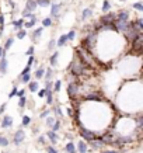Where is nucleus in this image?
<instances>
[{
    "mask_svg": "<svg viewBox=\"0 0 143 153\" xmlns=\"http://www.w3.org/2000/svg\"><path fill=\"white\" fill-rule=\"evenodd\" d=\"M68 70H69V73L72 75V77H76V79H77V77H83V79H84V76H88V75H90V68H88L84 62H81L77 56H75L73 60L70 62Z\"/></svg>",
    "mask_w": 143,
    "mask_h": 153,
    "instance_id": "1",
    "label": "nucleus"
},
{
    "mask_svg": "<svg viewBox=\"0 0 143 153\" xmlns=\"http://www.w3.org/2000/svg\"><path fill=\"white\" fill-rule=\"evenodd\" d=\"M97 42H98V32H96V31L93 29V31H90V32L86 34V37H84L83 41H81L80 47L83 48V49H86V51L93 53V51L97 47Z\"/></svg>",
    "mask_w": 143,
    "mask_h": 153,
    "instance_id": "2",
    "label": "nucleus"
},
{
    "mask_svg": "<svg viewBox=\"0 0 143 153\" xmlns=\"http://www.w3.org/2000/svg\"><path fill=\"white\" fill-rule=\"evenodd\" d=\"M66 91H68L69 98H72V100L81 98V83L77 82V80L70 82L69 83V86H68V88H66Z\"/></svg>",
    "mask_w": 143,
    "mask_h": 153,
    "instance_id": "3",
    "label": "nucleus"
},
{
    "mask_svg": "<svg viewBox=\"0 0 143 153\" xmlns=\"http://www.w3.org/2000/svg\"><path fill=\"white\" fill-rule=\"evenodd\" d=\"M122 35L125 37L126 41L131 44V42H133L135 40H136L137 37L142 35V31H140V29H137L136 27H135V25L132 24V21H129V28L126 29V31L124 32V34H122Z\"/></svg>",
    "mask_w": 143,
    "mask_h": 153,
    "instance_id": "4",
    "label": "nucleus"
},
{
    "mask_svg": "<svg viewBox=\"0 0 143 153\" xmlns=\"http://www.w3.org/2000/svg\"><path fill=\"white\" fill-rule=\"evenodd\" d=\"M83 100L81 101H96V103H104L105 100V97L103 96V93H100V91H97V90H93V91H90V93H86V94L81 97Z\"/></svg>",
    "mask_w": 143,
    "mask_h": 153,
    "instance_id": "5",
    "label": "nucleus"
},
{
    "mask_svg": "<svg viewBox=\"0 0 143 153\" xmlns=\"http://www.w3.org/2000/svg\"><path fill=\"white\" fill-rule=\"evenodd\" d=\"M79 132H80V136L83 138V141L88 142V143L91 141H94L96 138H98L97 132H94V131H91V129H87L84 126H80V128H79Z\"/></svg>",
    "mask_w": 143,
    "mask_h": 153,
    "instance_id": "6",
    "label": "nucleus"
},
{
    "mask_svg": "<svg viewBox=\"0 0 143 153\" xmlns=\"http://www.w3.org/2000/svg\"><path fill=\"white\" fill-rule=\"evenodd\" d=\"M115 20H116V13L108 11V13H104L103 16L98 18V23L100 24H114Z\"/></svg>",
    "mask_w": 143,
    "mask_h": 153,
    "instance_id": "7",
    "label": "nucleus"
},
{
    "mask_svg": "<svg viewBox=\"0 0 143 153\" xmlns=\"http://www.w3.org/2000/svg\"><path fill=\"white\" fill-rule=\"evenodd\" d=\"M132 45V52L136 53V55H140L143 51V34L140 37H137L133 42H131Z\"/></svg>",
    "mask_w": 143,
    "mask_h": 153,
    "instance_id": "8",
    "label": "nucleus"
},
{
    "mask_svg": "<svg viewBox=\"0 0 143 153\" xmlns=\"http://www.w3.org/2000/svg\"><path fill=\"white\" fill-rule=\"evenodd\" d=\"M24 139H25V132H24L23 129H18L17 132L14 134V136H13V143H14L16 146H20L24 142Z\"/></svg>",
    "mask_w": 143,
    "mask_h": 153,
    "instance_id": "9",
    "label": "nucleus"
},
{
    "mask_svg": "<svg viewBox=\"0 0 143 153\" xmlns=\"http://www.w3.org/2000/svg\"><path fill=\"white\" fill-rule=\"evenodd\" d=\"M60 9H62V4L60 3H52L51 4V18H57L60 17Z\"/></svg>",
    "mask_w": 143,
    "mask_h": 153,
    "instance_id": "10",
    "label": "nucleus"
},
{
    "mask_svg": "<svg viewBox=\"0 0 143 153\" xmlns=\"http://www.w3.org/2000/svg\"><path fill=\"white\" fill-rule=\"evenodd\" d=\"M0 126H1L3 129H10L13 126V117L11 115H4L3 119H1V122H0Z\"/></svg>",
    "mask_w": 143,
    "mask_h": 153,
    "instance_id": "11",
    "label": "nucleus"
},
{
    "mask_svg": "<svg viewBox=\"0 0 143 153\" xmlns=\"http://www.w3.org/2000/svg\"><path fill=\"white\" fill-rule=\"evenodd\" d=\"M116 20L118 21H131V13L128 10H119L116 13Z\"/></svg>",
    "mask_w": 143,
    "mask_h": 153,
    "instance_id": "12",
    "label": "nucleus"
},
{
    "mask_svg": "<svg viewBox=\"0 0 143 153\" xmlns=\"http://www.w3.org/2000/svg\"><path fill=\"white\" fill-rule=\"evenodd\" d=\"M42 32H44V27L41 25V27H38V28H35L32 32H31V41L32 42H37L38 40H40V37L42 35Z\"/></svg>",
    "mask_w": 143,
    "mask_h": 153,
    "instance_id": "13",
    "label": "nucleus"
},
{
    "mask_svg": "<svg viewBox=\"0 0 143 153\" xmlns=\"http://www.w3.org/2000/svg\"><path fill=\"white\" fill-rule=\"evenodd\" d=\"M7 66H9V60L6 56H1L0 58V73L1 75H6L7 73Z\"/></svg>",
    "mask_w": 143,
    "mask_h": 153,
    "instance_id": "14",
    "label": "nucleus"
},
{
    "mask_svg": "<svg viewBox=\"0 0 143 153\" xmlns=\"http://www.w3.org/2000/svg\"><path fill=\"white\" fill-rule=\"evenodd\" d=\"M46 139H49L52 145H56L57 139H59V135H57V132H53V131H48V132H46Z\"/></svg>",
    "mask_w": 143,
    "mask_h": 153,
    "instance_id": "15",
    "label": "nucleus"
},
{
    "mask_svg": "<svg viewBox=\"0 0 143 153\" xmlns=\"http://www.w3.org/2000/svg\"><path fill=\"white\" fill-rule=\"evenodd\" d=\"M90 145H91V147L94 149V150H96V149H101L103 146H105L103 139H101V136H98V138H96L94 141H91L90 142Z\"/></svg>",
    "mask_w": 143,
    "mask_h": 153,
    "instance_id": "16",
    "label": "nucleus"
},
{
    "mask_svg": "<svg viewBox=\"0 0 143 153\" xmlns=\"http://www.w3.org/2000/svg\"><path fill=\"white\" fill-rule=\"evenodd\" d=\"M37 9H38V6H37L35 0H25V10H28V11L34 13Z\"/></svg>",
    "mask_w": 143,
    "mask_h": 153,
    "instance_id": "17",
    "label": "nucleus"
},
{
    "mask_svg": "<svg viewBox=\"0 0 143 153\" xmlns=\"http://www.w3.org/2000/svg\"><path fill=\"white\" fill-rule=\"evenodd\" d=\"M24 23H25V18H18V20H14V21H11V25L14 27V29L16 31H18V29H21L24 27Z\"/></svg>",
    "mask_w": 143,
    "mask_h": 153,
    "instance_id": "18",
    "label": "nucleus"
},
{
    "mask_svg": "<svg viewBox=\"0 0 143 153\" xmlns=\"http://www.w3.org/2000/svg\"><path fill=\"white\" fill-rule=\"evenodd\" d=\"M44 75H45V68H44V66H38L37 70H35V73H34L35 80H41V79L44 77Z\"/></svg>",
    "mask_w": 143,
    "mask_h": 153,
    "instance_id": "19",
    "label": "nucleus"
},
{
    "mask_svg": "<svg viewBox=\"0 0 143 153\" xmlns=\"http://www.w3.org/2000/svg\"><path fill=\"white\" fill-rule=\"evenodd\" d=\"M79 153H87V150H88V145H87V142L84 141H80L79 143H77V149H76Z\"/></svg>",
    "mask_w": 143,
    "mask_h": 153,
    "instance_id": "20",
    "label": "nucleus"
},
{
    "mask_svg": "<svg viewBox=\"0 0 143 153\" xmlns=\"http://www.w3.org/2000/svg\"><path fill=\"white\" fill-rule=\"evenodd\" d=\"M38 88H40V83H38V80H31V82L28 83V91H31V93H37Z\"/></svg>",
    "mask_w": 143,
    "mask_h": 153,
    "instance_id": "21",
    "label": "nucleus"
},
{
    "mask_svg": "<svg viewBox=\"0 0 143 153\" xmlns=\"http://www.w3.org/2000/svg\"><path fill=\"white\" fill-rule=\"evenodd\" d=\"M59 55L60 53L57 52V51H55V52L51 55V58H49V63H51L52 68H55V66H57V60H59Z\"/></svg>",
    "mask_w": 143,
    "mask_h": 153,
    "instance_id": "22",
    "label": "nucleus"
},
{
    "mask_svg": "<svg viewBox=\"0 0 143 153\" xmlns=\"http://www.w3.org/2000/svg\"><path fill=\"white\" fill-rule=\"evenodd\" d=\"M91 16H93L91 7H87V9H84L83 13H81V21H87V20L91 17Z\"/></svg>",
    "mask_w": 143,
    "mask_h": 153,
    "instance_id": "23",
    "label": "nucleus"
},
{
    "mask_svg": "<svg viewBox=\"0 0 143 153\" xmlns=\"http://www.w3.org/2000/svg\"><path fill=\"white\" fill-rule=\"evenodd\" d=\"M68 35L66 34H62V35L59 37V40L56 41V47H59V48H62V47H65V45H68Z\"/></svg>",
    "mask_w": 143,
    "mask_h": 153,
    "instance_id": "24",
    "label": "nucleus"
},
{
    "mask_svg": "<svg viewBox=\"0 0 143 153\" xmlns=\"http://www.w3.org/2000/svg\"><path fill=\"white\" fill-rule=\"evenodd\" d=\"M27 103H28V100H27V97L25 96H23V97H18V108H20V112L23 114V110L27 107Z\"/></svg>",
    "mask_w": 143,
    "mask_h": 153,
    "instance_id": "25",
    "label": "nucleus"
},
{
    "mask_svg": "<svg viewBox=\"0 0 143 153\" xmlns=\"http://www.w3.org/2000/svg\"><path fill=\"white\" fill-rule=\"evenodd\" d=\"M13 44H14V38H13V37H9V38L6 40V42H4V47H3L4 53H7V51L13 47Z\"/></svg>",
    "mask_w": 143,
    "mask_h": 153,
    "instance_id": "26",
    "label": "nucleus"
},
{
    "mask_svg": "<svg viewBox=\"0 0 143 153\" xmlns=\"http://www.w3.org/2000/svg\"><path fill=\"white\" fill-rule=\"evenodd\" d=\"M65 152L66 153H76L77 152V150H76V145L73 143V142L66 143V145H65Z\"/></svg>",
    "mask_w": 143,
    "mask_h": 153,
    "instance_id": "27",
    "label": "nucleus"
},
{
    "mask_svg": "<svg viewBox=\"0 0 143 153\" xmlns=\"http://www.w3.org/2000/svg\"><path fill=\"white\" fill-rule=\"evenodd\" d=\"M45 97H46V104L48 106H52L53 104V91L52 90H46V94H45Z\"/></svg>",
    "mask_w": 143,
    "mask_h": 153,
    "instance_id": "28",
    "label": "nucleus"
},
{
    "mask_svg": "<svg viewBox=\"0 0 143 153\" xmlns=\"http://www.w3.org/2000/svg\"><path fill=\"white\" fill-rule=\"evenodd\" d=\"M53 75H55V72H53V68H48V69H45V75H44V79H45V80H52V79H53Z\"/></svg>",
    "mask_w": 143,
    "mask_h": 153,
    "instance_id": "29",
    "label": "nucleus"
},
{
    "mask_svg": "<svg viewBox=\"0 0 143 153\" xmlns=\"http://www.w3.org/2000/svg\"><path fill=\"white\" fill-rule=\"evenodd\" d=\"M35 24H37V18H32V20H28V21H25L24 23V29H31L35 27Z\"/></svg>",
    "mask_w": 143,
    "mask_h": 153,
    "instance_id": "30",
    "label": "nucleus"
},
{
    "mask_svg": "<svg viewBox=\"0 0 143 153\" xmlns=\"http://www.w3.org/2000/svg\"><path fill=\"white\" fill-rule=\"evenodd\" d=\"M60 90H62V80H55L53 82V86H52V91L59 93Z\"/></svg>",
    "mask_w": 143,
    "mask_h": 153,
    "instance_id": "31",
    "label": "nucleus"
},
{
    "mask_svg": "<svg viewBox=\"0 0 143 153\" xmlns=\"http://www.w3.org/2000/svg\"><path fill=\"white\" fill-rule=\"evenodd\" d=\"M52 111H53V115L57 117L59 119L63 117V112H62V110H60V107H59V106H55L53 108H52Z\"/></svg>",
    "mask_w": 143,
    "mask_h": 153,
    "instance_id": "32",
    "label": "nucleus"
},
{
    "mask_svg": "<svg viewBox=\"0 0 143 153\" xmlns=\"http://www.w3.org/2000/svg\"><path fill=\"white\" fill-rule=\"evenodd\" d=\"M132 24H133L137 29H140L143 32V18H136L135 21H132Z\"/></svg>",
    "mask_w": 143,
    "mask_h": 153,
    "instance_id": "33",
    "label": "nucleus"
},
{
    "mask_svg": "<svg viewBox=\"0 0 143 153\" xmlns=\"http://www.w3.org/2000/svg\"><path fill=\"white\" fill-rule=\"evenodd\" d=\"M41 23H42V27H44V28H48V27H51L52 24H53V20H52L51 17H45Z\"/></svg>",
    "mask_w": 143,
    "mask_h": 153,
    "instance_id": "34",
    "label": "nucleus"
},
{
    "mask_svg": "<svg viewBox=\"0 0 143 153\" xmlns=\"http://www.w3.org/2000/svg\"><path fill=\"white\" fill-rule=\"evenodd\" d=\"M38 7H48L51 6V0H35Z\"/></svg>",
    "mask_w": 143,
    "mask_h": 153,
    "instance_id": "35",
    "label": "nucleus"
},
{
    "mask_svg": "<svg viewBox=\"0 0 143 153\" xmlns=\"http://www.w3.org/2000/svg\"><path fill=\"white\" fill-rule=\"evenodd\" d=\"M27 29H24V28H21V29H18L17 31V34H16V37H17V40H24L25 37H27Z\"/></svg>",
    "mask_w": 143,
    "mask_h": 153,
    "instance_id": "36",
    "label": "nucleus"
},
{
    "mask_svg": "<svg viewBox=\"0 0 143 153\" xmlns=\"http://www.w3.org/2000/svg\"><path fill=\"white\" fill-rule=\"evenodd\" d=\"M101 10H103L104 13L111 11V3H109V0H104V1H103V7H101Z\"/></svg>",
    "mask_w": 143,
    "mask_h": 153,
    "instance_id": "37",
    "label": "nucleus"
},
{
    "mask_svg": "<svg viewBox=\"0 0 143 153\" xmlns=\"http://www.w3.org/2000/svg\"><path fill=\"white\" fill-rule=\"evenodd\" d=\"M60 126H62V124H60V119H55L53 125L51 126V131H53V132H57V131L60 129Z\"/></svg>",
    "mask_w": 143,
    "mask_h": 153,
    "instance_id": "38",
    "label": "nucleus"
},
{
    "mask_svg": "<svg viewBox=\"0 0 143 153\" xmlns=\"http://www.w3.org/2000/svg\"><path fill=\"white\" fill-rule=\"evenodd\" d=\"M132 9H135L136 11H143V3L142 1H136L132 4Z\"/></svg>",
    "mask_w": 143,
    "mask_h": 153,
    "instance_id": "39",
    "label": "nucleus"
},
{
    "mask_svg": "<svg viewBox=\"0 0 143 153\" xmlns=\"http://www.w3.org/2000/svg\"><path fill=\"white\" fill-rule=\"evenodd\" d=\"M0 146L1 147L9 146V139H7L4 135H0Z\"/></svg>",
    "mask_w": 143,
    "mask_h": 153,
    "instance_id": "40",
    "label": "nucleus"
},
{
    "mask_svg": "<svg viewBox=\"0 0 143 153\" xmlns=\"http://www.w3.org/2000/svg\"><path fill=\"white\" fill-rule=\"evenodd\" d=\"M66 35H68V41L69 42H70V41H75V40H76V31H75V29H70Z\"/></svg>",
    "mask_w": 143,
    "mask_h": 153,
    "instance_id": "41",
    "label": "nucleus"
},
{
    "mask_svg": "<svg viewBox=\"0 0 143 153\" xmlns=\"http://www.w3.org/2000/svg\"><path fill=\"white\" fill-rule=\"evenodd\" d=\"M29 124H31V117L23 115V122H21V125H23V126H28Z\"/></svg>",
    "mask_w": 143,
    "mask_h": 153,
    "instance_id": "42",
    "label": "nucleus"
},
{
    "mask_svg": "<svg viewBox=\"0 0 143 153\" xmlns=\"http://www.w3.org/2000/svg\"><path fill=\"white\" fill-rule=\"evenodd\" d=\"M51 114H52V110H49V108H45V110H44V111L40 114V118H46V117H49Z\"/></svg>",
    "mask_w": 143,
    "mask_h": 153,
    "instance_id": "43",
    "label": "nucleus"
},
{
    "mask_svg": "<svg viewBox=\"0 0 143 153\" xmlns=\"http://www.w3.org/2000/svg\"><path fill=\"white\" fill-rule=\"evenodd\" d=\"M56 47V40H49V42H48V51H53V48Z\"/></svg>",
    "mask_w": 143,
    "mask_h": 153,
    "instance_id": "44",
    "label": "nucleus"
},
{
    "mask_svg": "<svg viewBox=\"0 0 143 153\" xmlns=\"http://www.w3.org/2000/svg\"><path fill=\"white\" fill-rule=\"evenodd\" d=\"M37 142H38L40 145H42V146H45V145H46V136L40 135V136H38V139H37Z\"/></svg>",
    "mask_w": 143,
    "mask_h": 153,
    "instance_id": "45",
    "label": "nucleus"
},
{
    "mask_svg": "<svg viewBox=\"0 0 143 153\" xmlns=\"http://www.w3.org/2000/svg\"><path fill=\"white\" fill-rule=\"evenodd\" d=\"M17 91H18L17 86H13L11 91H10V94H9V98H14V97H16V96H17Z\"/></svg>",
    "mask_w": 143,
    "mask_h": 153,
    "instance_id": "46",
    "label": "nucleus"
},
{
    "mask_svg": "<svg viewBox=\"0 0 143 153\" xmlns=\"http://www.w3.org/2000/svg\"><path fill=\"white\" fill-rule=\"evenodd\" d=\"M45 119H46V126H49V128H51L52 125H53V122H55V118L49 115V117H46Z\"/></svg>",
    "mask_w": 143,
    "mask_h": 153,
    "instance_id": "47",
    "label": "nucleus"
},
{
    "mask_svg": "<svg viewBox=\"0 0 143 153\" xmlns=\"http://www.w3.org/2000/svg\"><path fill=\"white\" fill-rule=\"evenodd\" d=\"M37 93H38V97H40V98H44L45 94H46V88L45 87H44V88H38V91H37Z\"/></svg>",
    "mask_w": 143,
    "mask_h": 153,
    "instance_id": "48",
    "label": "nucleus"
},
{
    "mask_svg": "<svg viewBox=\"0 0 143 153\" xmlns=\"http://www.w3.org/2000/svg\"><path fill=\"white\" fill-rule=\"evenodd\" d=\"M34 52H35V47L34 45H29V48L27 49L25 55H27V56H31V55H34Z\"/></svg>",
    "mask_w": 143,
    "mask_h": 153,
    "instance_id": "49",
    "label": "nucleus"
},
{
    "mask_svg": "<svg viewBox=\"0 0 143 153\" xmlns=\"http://www.w3.org/2000/svg\"><path fill=\"white\" fill-rule=\"evenodd\" d=\"M46 152H48V153H59V152H57V149H56V147H53L52 145H49V146H46Z\"/></svg>",
    "mask_w": 143,
    "mask_h": 153,
    "instance_id": "50",
    "label": "nucleus"
},
{
    "mask_svg": "<svg viewBox=\"0 0 143 153\" xmlns=\"http://www.w3.org/2000/svg\"><path fill=\"white\" fill-rule=\"evenodd\" d=\"M35 62V56L34 55H31V56H28V60H27V66H32Z\"/></svg>",
    "mask_w": 143,
    "mask_h": 153,
    "instance_id": "51",
    "label": "nucleus"
},
{
    "mask_svg": "<svg viewBox=\"0 0 143 153\" xmlns=\"http://www.w3.org/2000/svg\"><path fill=\"white\" fill-rule=\"evenodd\" d=\"M31 14H32V13H31V11H28V10H25V9H24V10H23V13H21V17H23V18H29V16H31Z\"/></svg>",
    "mask_w": 143,
    "mask_h": 153,
    "instance_id": "52",
    "label": "nucleus"
},
{
    "mask_svg": "<svg viewBox=\"0 0 143 153\" xmlns=\"http://www.w3.org/2000/svg\"><path fill=\"white\" fill-rule=\"evenodd\" d=\"M52 86H53V82H52V80H45V88L46 90H52Z\"/></svg>",
    "mask_w": 143,
    "mask_h": 153,
    "instance_id": "53",
    "label": "nucleus"
},
{
    "mask_svg": "<svg viewBox=\"0 0 143 153\" xmlns=\"http://www.w3.org/2000/svg\"><path fill=\"white\" fill-rule=\"evenodd\" d=\"M27 73H31V66H25L23 69V72L20 73V76H23V75H27Z\"/></svg>",
    "mask_w": 143,
    "mask_h": 153,
    "instance_id": "54",
    "label": "nucleus"
},
{
    "mask_svg": "<svg viewBox=\"0 0 143 153\" xmlns=\"http://www.w3.org/2000/svg\"><path fill=\"white\" fill-rule=\"evenodd\" d=\"M25 93H27V90L25 88H21V90L17 91V97H23V96H25Z\"/></svg>",
    "mask_w": 143,
    "mask_h": 153,
    "instance_id": "55",
    "label": "nucleus"
},
{
    "mask_svg": "<svg viewBox=\"0 0 143 153\" xmlns=\"http://www.w3.org/2000/svg\"><path fill=\"white\" fill-rule=\"evenodd\" d=\"M6 108H7V104H6V103L0 106V115H3V114H4V111H6Z\"/></svg>",
    "mask_w": 143,
    "mask_h": 153,
    "instance_id": "56",
    "label": "nucleus"
},
{
    "mask_svg": "<svg viewBox=\"0 0 143 153\" xmlns=\"http://www.w3.org/2000/svg\"><path fill=\"white\" fill-rule=\"evenodd\" d=\"M66 111H68V115H69V117H73V114H75V110H73V108H68Z\"/></svg>",
    "mask_w": 143,
    "mask_h": 153,
    "instance_id": "57",
    "label": "nucleus"
},
{
    "mask_svg": "<svg viewBox=\"0 0 143 153\" xmlns=\"http://www.w3.org/2000/svg\"><path fill=\"white\" fill-rule=\"evenodd\" d=\"M7 1H9V4L11 6V9H16V3H14L13 0H7Z\"/></svg>",
    "mask_w": 143,
    "mask_h": 153,
    "instance_id": "58",
    "label": "nucleus"
},
{
    "mask_svg": "<svg viewBox=\"0 0 143 153\" xmlns=\"http://www.w3.org/2000/svg\"><path fill=\"white\" fill-rule=\"evenodd\" d=\"M101 153H119V150H104Z\"/></svg>",
    "mask_w": 143,
    "mask_h": 153,
    "instance_id": "59",
    "label": "nucleus"
}]
</instances>
